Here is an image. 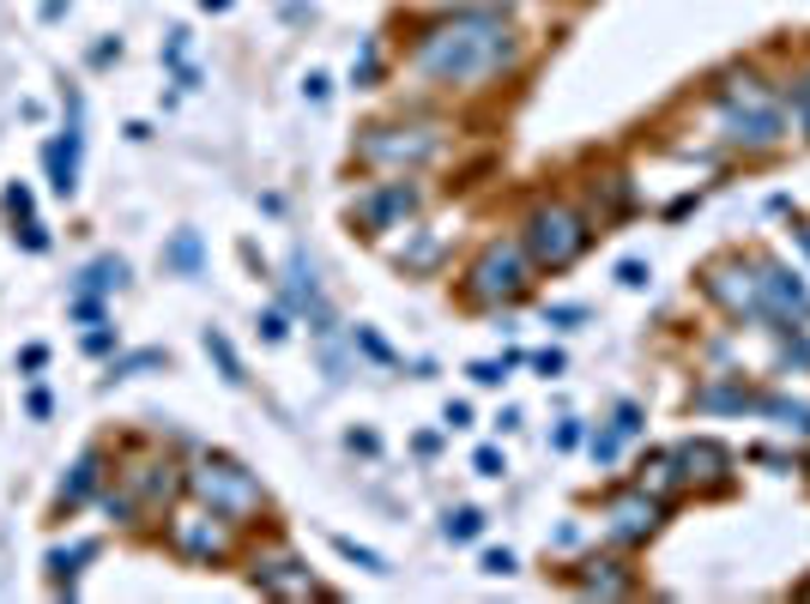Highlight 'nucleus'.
I'll return each mask as SVG.
<instances>
[{
	"label": "nucleus",
	"mask_w": 810,
	"mask_h": 604,
	"mask_svg": "<svg viewBox=\"0 0 810 604\" xmlns=\"http://www.w3.org/2000/svg\"><path fill=\"white\" fill-rule=\"evenodd\" d=\"M285 303L297 308V315L320 332V339H333V308H327V297H320V278H315V266H308V254H303V248L291 254V285H285Z\"/></svg>",
	"instance_id": "obj_15"
},
{
	"label": "nucleus",
	"mask_w": 810,
	"mask_h": 604,
	"mask_svg": "<svg viewBox=\"0 0 810 604\" xmlns=\"http://www.w3.org/2000/svg\"><path fill=\"white\" fill-rule=\"evenodd\" d=\"M80 345H85V357H115V351H122V332H115L109 320H97V327L85 332Z\"/></svg>",
	"instance_id": "obj_28"
},
{
	"label": "nucleus",
	"mask_w": 810,
	"mask_h": 604,
	"mask_svg": "<svg viewBox=\"0 0 810 604\" xmlns=\"http://www.w3.org/2000/svg\"><path fill=\"white\" fill-rule=\"evenodd\" d=\"M333 550H339L345 562H357V569H364V574H393V569H388V557H376V550H364V544H357V538H333Z\"/></svg>",
	"instance_id": "obj_25"
},
{
	"label": "nucleus",
	"mask_w": 810,
	"mask_h": 604,
	"mask_svg": "<svg viewBox=\"0 0 810 604\" xmlns=\"http://www.w3.org/2000/svg\"><path fill=\"white\" fill-rule=\"evenodd\" d=\"M550 442H557L562 454H569V447H581V423H575V417H562V423H557V435H550Z\"/></svg>",
	"instance_id": "obj_43"
},
{
	"label": "nucleus",
	"mask_w": 810,
	"mask_h": 604,
	"mask_svg": "<svg viewBox=\"0 0 810 604\" xmlns=\"http://www.w3.org/2000/svg\"><path fill=\"white\" fill-rule=\"evenodd\" d=\"M714 109L744 151H768L787 139V97L768 92L756 73H726V85L714 92Z\"/></svg>",
	"instance_id": "obj_3"
},
{
	"label": "nucleus",
	"mask_w": 810,
	"mask_h": 604,
	"mask_svg": "<svg viewBox=\"0 0 810 604\" xmlns=\"http://www.w3.org/2000/svg\"><path fill=\"white\" fill-rule=\"evenodd\" d=\"M122 285H127V261H122V254H97V261L80 273V285H73V290L103 297V290H122Z\"/></svg>",
	"instance_id": "obj_19"
},
{
	"label": "nucleus",
	"mask_w": 810,
	"mask_h": 604,
	"mask_svg": "<svg viewBox=\"0 0 810 604\" xmlns=\"http://www.w3.org/2000/svg\"><path fill=\"white\" fill-rule=\"evenodd\" d=\"M484 574H514V550H484Z\"/></svg>",
	"instance_id": "obj_44"
},
{
	"label": "nucleus",
	"mask_w": 810,
	"mask_h": 604,
	"mask_svg": "<svg viewBox=\"0 0 810 604\" xmlns=\"http://www.w3.org/2000/svg\"><path fill=\"white\" fill-rule=\"evenodd\" d=\"M587 447H593V459H599V466H611V459H617V447H623V435H617V430H599Z\"/></svg>",
	"instance_id": "obj_34"
},
{
	"label": "nucleus",
	"mask_w": 810,
	"mask_h": 604,
	"mask_svg": "<svg viewBox=\"0 0 810 604\" xmlns=\"http://www.w3.org/2000/svg\"><path fill=\"white\" fill-rule=\"evenodd\" d=\"M533 363H538V369H545V375H562V351H538V357H533Z\"/></svg>",
	"instance_id": "obj_48"
},
{
	"label": "nucleus",
	"mask_w": 810,
	"mask_h": 604,
	"mask_svg": "<svg viewBox=\"0 0 810 604\" xmlns=\"http://www.w3.org/2000/svg\"><path fill=\"white\" fill-rule=\"evenodd\" d=\"M533 278H538V266H533V254L520 248V236H496V242H484L478 248V261L466 266V303L472 308H514L533 290Z\"/></svg>",
	"instance_id": "obj_6"
},
{
	"label": "nucleus",
	"mask_w": 810,
	"mask_h": 604,
	"mask_svg": "<svg viewBox=\"0 0 810 604\" xmlns=\"http://www.w3.org/2000/svg\"><path fill=\"white\" fill-rule=\"evenodd\" d=\"M466 423H472V405L454 400V405H448V430H466Z\"/></svg>",
	"instance_id": "obj_46"
},
{
	"label": "nucleus",
	"mask_w": 810,
	"mask_h": 604,
	"mask_svg": "<svg viewBox=\"0 0 810 604\" xmlns=\"http://www.w3.org/2000/svg\"><path fill=\"white\" fill-rule=\"evenodd\" d=\"M545 320H557V327H581L587 308H581V303H550V308H545Z\"/></svg>",
	"instance_id": "obj_35"
},
{
	"label": "nucleus",
	"mask_w": 810,
	"mask_h": 604,
	"mask_svg": "<svg viewBox=\"0 0 810 604\" xmlns=\"http://www.w3.org/2000/svg\"><path fill=\"white\" fill-rule=\"evenodd\" d=\"M0 205H7V212L24 224V218H31V188H24V182H12V188H7V200H0Z\"/></svg>",
	"instance_id": "obj_37"
},
{
	"label": "nucleus",
	"mask_w": 810,
	"mask_h": 604,
	"mask_svg": "<svg viewBox=\"0 0 810 604\" xmlns=\"http://www.w3.org/2000/svg\"><path fill=\"white\" fill-rule=\"evenodd\" d=\"M508 369H514V357H484V363H472V381H478V388H503Z\"/></svg>",
	"instance_id": "obj_31"
},
{
	"label": "nucleus",
	"mask_w": 810,
	"mask_h": 604,
	"mask_svg": "<svg viewBox=\"0 0 810 604\" xmlns=\"http://www.w3.org/2000/svg\"><path fill=\"white\" fill-rule=\"evenodd\" d=\"M345 442H351V447H364V454H381V435H369V430H351Z\"/></svg>",
	"instance_id": "obj_47"
},
{
	"label": "nucleus",
	"mask_w": 810,
	"mask_h": 604,
	"mask_svg": "<svg viewBox=\"0 0 810 604\" xmlns=\"http://www.w3.org/2000/svg\"><path fill=\"white\" fill-rule=\"evenodd\" d=\"M164 266H170V273H182V278H194L200 266H206V248H200V230H176V236L164 242Z\"/></svg>",
	"instance_id": "obj_20"
},
{
	"label": "nucleus",
	"mask_w": 810,
	"mask_h": 604,
	"mask_svg": "<svg viewBox=\"0 0 810 604\" xmlns=\"http://www.w3.org/2000/svg\"><path fill=\"white\" fill-rule=\"evenodd\" d=\"M611 430H617V435H641V405L623 400V405H617V423H611Z\"/></svg>",
	"instance_id": "obj_38"
},
{
	"label": "nucleus",
	"mask_w": 810,
	"mask_h": 604,
	"mask_svg": "<svg viewBox=\"0 0 810 604\" xmlns=\"http://www.w3.org/2000/svg\"><path fill=\"white\" fill-rule=\"evenodd\" d=\"M442 532L454 538V544H472V538H484V513H478V508H454V513L442 520Z\"/></svg>",
	"instance_id": "obj_24"
},
{
	"label": "nucleus",
	"mask_w": 810,
	"mask_h": 604,
	"mask_svg": "<svg viewBox=\"0 0 810 604\" xmlns=\"http://www.w3.org/2000/svg\"><path fill=\"white\" fill-rule=\"evenodd\" d=\"M19 242H24L31 254H49V230L36 224V218H24V224H19Z\"/></svg>",
	"instance_id": "obj_36"
},
{
	"label": "nucleus",
	"mask_w": 810,
	"mask_h": 604,
	"mask_svg": "<svg viewBox=\"0 0 810 604\" xmlns=\"http://www.w3.org/2000/svg\"><path fill=\"white\" fill-rule=\"evenodd\" d=\"M19 363H24V369H31V375H36V369H43V363H49V345H24V351H19Z\"/></svg>",
	"instance_id": "obj_45"
},
{
	"label": "nucleus",
	"mask_w": 810,
	"mask_h": 604,
	"mask_svg": "<svg viewBox=\"0 0 810 604\" xmlns=\"http://www.w3.org/2000/svg\"><path fill=\"white\" fill-rule=\"evenodd\" d=\"M80 121H85V103H80V92H67V127H61V134L43 146L49 188H55L61 200H73V194H80V146H85Z\"/></svg>",
	"instance_id": "obj_11"
},
{
	"label": "nucleus",
	"mask_w": 810,
	"mask_h": 604,
	"mask_svg": "<svg viewBox=\"0 0 810 604\" xmlns=\"http://www.w3.org/2000/svg\"><path fill=\"white\" fill-rule=\"evenodd\" d=\"M756 285H762V303H768V320H804L810 327V290L792 266L780 261H756Z\"/></svg>",
	"instance_id": "obj_13"
},
{
	"label": "nucleus",
	"mask_w": 810,
	"mask_h": 604,
	"mask_svg": "<svg viewBox=\"0 0 810 604\" xmlns=\"http://www.w3.org/2000/svg\"><path fill=\"white\" fill-rule=\"evenodd\" d=\"M435 7H448V12H496V7H508V0H435Z\"/></svg>",
	"instance_id": "obj_42"
},
{
	"label": "nucleus",
	"mask_w": 810,
	"mask_h": 604,
	"mask_svg": "<svg viewBox=\"0 0 810 604\" xmlns=\"http://www.w3.org/2000/svg\"><path fill=\"white\" fill-rule=\"evenodd\" d=\"M520 248L533 254L538 273H569V266L593 248V218L569 200H538L520 224Z\"/></svg>",
	"instance_id": "obj_4"
},
{
	"label": "nucleus",
	"mask_w": 810,
	"mask_h": 604,
	"mask_svg": "<svg viewBox=\"0 0 810 604\" xmlns=\"http://www.w3.org/2000/svg\"><path fill=\"white\" fill-rule=\"evenodd\" d=\"M376 80H381V43H364V55L351 61V85H357V92H369Z\"/></svg>",
	"instance_id": "obj_26"
},
{
	"label": "nucleus",
	"mask_w": 810,
	"mask_h": 604,
	"mask_svg": "<svg viewBox=\"0 0 810 604\" xmlns=\"http://www.w3.org/2000/svg\"><path fill=\"white\" fill-rule=\"evenodd\" d=\"M24 411H31L36 423H43L49 411H55V400H49V388H31V393H24Z\"/></svg>",
	"instance_id": "obj_41"
},
{
	"label": "nucleus",
	"mask_w": 810,
	"mask_h": 604,
	"mask_svg": "<svg viewBox=\"0 0 810 604\" xmlns=\"http://www.w3.org/2000/svg\"><path fill=\"white\" fill-rule=\"evenodd\" d=\"M285 332H291V315H285V308H266V315H261V339L278 345Z\"/></svg>",
	"instance_id": "obj_32"
},
{
	"label": "nucleus",
	"mask_w": 810,
	"mask_h": 604,
	"mask_svg": "<svg viewBox=\"0 0 810 604\" xmlns=\"http://www.w3.org/2000/svg\"><path fill=\"white\" fill-rule=\"evenodd\" d=\"M200 345H206V357H212V363H218V375H224L230 388H242V381H249V375H242V357H236V345H230L218 327H206V332H200Z\"/></svg>",
	"instance_id": "obj_22"
},
{
	"label": "nucleus",
	"mask_w": 810,
	"mask_h": 604,
	"mask_svg": "<svg viewBox=\"0 0 810 604\" xmlns=\"http://www.w3.org/2000/svg\"><path fill=\"white\" fill-rule=\"evenodd\" d=\"M182 496H188V471L170 454H158V447H134L115 466V490H97V508L115 513L122 526H146L158 513H170Z\"/></svg>",
	"instance_id": "obj_2"
},
{
	"label": "nucleus",
	"mask_w": 810,
	"mask_h": 604,
	"mask_svg": "<svg viewBox=\"0 0 810 604\" xmlns=\"http://www.w3.org/2000/svg\"><path fill=\"white\" fill-rule=\"evenodd\" d=\"M617 285L641 290V285H648V261H623V266H617Z\"/></svg>",
	"instance_id": "obj_39"
},
{
	"label": "nucleus",
	"mask_w": 810,
	"mask_h": 604,
	"mask_svg": "<svg viewBox=\"0 0 810 604\" xmlns=\"http://www.w3.org/2000/svg\"><path fill=\"white\" fill-rule=\"evenodd\" d=\"M787 109L804 121V134H810V80H792V92H787Z\"/></svg>",
	"instance_id": "obj_33"
},
{
	"label": "nucleus",
	"mask_w": 810,
	"mask_h": 604,
	"mask_svg": "<svg viewBox=\"0 0 810 604\" xmlns=\"http://www.w3.org/2000/svg\"><path fill=\"white\" fill-rule=\"evenodd\" d=\"M472 466H478L484 478H503V471H508V459L496 454V447H478V459H472Z\"/></svg>",
	"instance_id": "obj_40"
},
{
	"label": "nucleus",
	"mask_w": 810,
	"mask_h": 604,
	"mask_svg": "<svg viewBox=\"0 0 810 604\" xmlns=\"http://www.w3.org/2000/svg\"><path fill=\"white\" fill-rule=\"evenodd\" d=\"M103 478H109V471H103V447H85V454L73 459V471L61 478V490H55V513L85 508V502H92V496L103 490Z\"/></svg>",
	"instance_id": "obj_17"
},
{
	"label": "nucleus",
	"mask_w": 810,
	"mask_h": 604,
	"mask_svg": "<svg viewBox=\"0 0 810 604\" xmlns=\"http://www.w3.org/2000/svg\"><path fill=\"white\" fill-rule=\"evenodd\" d=\"M188 496L206 502V508H218V513H230L236 526H249V520L266 513L261 478H254L249 466H236V459H224V454H200L194 466H188Z\"/></svg>",
	"instance_id": "obj_7"
},
{
	"label": "nucleus",
	"mask_w": 810,
	"mask_h": 604,
	"mask_svg": "<svg viewBox=\"0 0 810 604\" xmlns=\"http://www.w3.org/2000/svg\"><path fill=\"white\" fill-rule=\"evenodd\" d=\"M672 466H677V484H726L732 454L719 442H684L672 447Z\"/></svg>",
	"instance_id": "obj_16"
},
{
	"label": "nucleus",
	"mask_w": 810,
	"mask_h": 604,
	"mask_svg": "<svg viewBox=\"0 0 810 604\" xmlns=\"http://www.w3.org/2000/svg\"><path fill=\"white\" fill-rule=\"evenodd\" d=\"M660 513H665V502L660 496H648L635 484V490H623V496H611V508H606V532L617 538V544H641V538L660 526Z\"/></svg>",
	"instance_id": "obj_14"
},
{
	"label": "nucleus",
	"mask_w": 810,
	"mask_h": 604,
	"mask_svg": "<svg viewBox=\"0 0 810 604\" xmlns=\"http://www.w3.org/2000/svg\"><path fill=\"white\" fill-rule=\"evenodd\" d=\"M115 55H122V43H97V49H92V67H109Z\"/></svg>",
	"instance_id": "obj_49"
},
{
	"label": "nucleus",
	"mask_w": 810,
	"mask_h": 604,
	"mask_svg": "<svg viewBox=\"0 0 810 604\" xmlns=\"http://www.w3.org/2000/svg\"><path fill=\"white\" fill-rule=\"evenodd\" d=\"M406 61L430 92H491L520 67V31L503 12H442L411 36Z\"/></svg>",
	"instance_id": "obj_1"
},
{
	"label": "nucleus",
	"mask_w": 810,
	"mask_h": 604,
	"mask_svg": "<svg viewBox=\"0 0 810 604\" xmlns=\"http://www.w3.org/2000/svg\"><path fill=\"white\" fill-rule=\"evenodd\" d=\"M448 151V134L435 121H376L357 134V163L381 176H418Z\"/></svg>",
	"instance_id": "obj_5"
},
{
	"label": "nucleus",
	"mask_w": 810,
	"mask_h": 604,
	"mask_svg": "<svg viewBox=\"0 0 810 604\" xmlns=\"http://www.w3.org/2000/svg\"><path fill=\"white\" fill-rule=\"evenodd\" d=\"M249 581L273 598H333V586H320L291 550H261V557L249 562Z\"/></svg>",
	"instance_id": "obj_10"
},
{
	"label": "nucleus",
	"mask_w": 810,
	"mask_h": 604,
	"mask_svg": "<svg viewBox=\"0 0 810 604\" xmlns=\"http://www.w3.org/2000/svg\"><path fill=\"white\" fill-rule=\"evenodd\" d=\"M581 593H606V598H617V593H629V586H635V581H629V574H617V569H623V562H617V557H593V562H581Z\"/></svg>",
	"instance_id": "obj_21"
},
{
	"label": "nucleus",
	"mask_w": 810,
	"mask_h": 604,
	"mask_svg": "<svg viewBox=\"0 0 810 604\" xmlns=\"http://www.w3.org/2000/svg\"><path fill=\"white\" fill-rule=\"evenodd\" d=\"M423 205V188L418 176H388V182H369L364 194L351 200V224L364 236H388V230H406Z\"/></svg>",
	"instance_id": "obj_9"
},
{
	"label": "nucleus",
	"mask_w": 810,
	"mask_h": 604,
	"mask_svg": "<svg viewBox=\"0 0 810 604\" xmlns=\"http://www.w3.org/2000/svg\"><path fill=\"white\" fill-rule=\"evenodd\" d=\"M97 557V538H80V544H67V550H49V581L61 586V593H73L80 586V562H92Z\"/></svg>",
	"instance_id": "obj_18"
},
{
	"label": "nucleus",
	"mask_w": 810,
	"mask_h": 604,
	"mask_svg": "<svg viewBox=\"0 0 810 604\" xmlns=\"http://www.w3.org/2000/svg\"><path fill=\"white\" fill-rule=\"evenodd\" d=\"M351 345H357L364 357H376V363H388V369H393V351H388V339H381L376 327H351Z\"/></svg>",
	"instance_id": "obj_29"
},
{
	"label": "nucleus",
	"mask_w": 810,
	"mask_h": 604,
	"mask_svg": "<svg viewBox=\"0 0 810 604\" xmlns=\"http://www.w3.org/2000/svg\"><path fill=\"white\" fill-rule=\"evenodd\" d=\"M702 290L726 308V315H738V320H768V303H762V285H756L750 273H744L738 261H714L708 266V278H702Z\"/></svg>",
	"instance_id": "obj_12"
},
{
	"label": "nucleus",
	"mask_w": 810,
	"mask_h": 604,
	"mask_svg": "<svg viewBox=\"0 0 810 604\" xmlns=\"http://www.w3.org/2000/svg\"><path fill=\"white\" fill-rule=\"evenodd\" d=\"M164 363V351H134V357H115L109 363V381H127V375H139V369H158Z\"/></svg>",
	"instance_id": "obj_30"
},
{
	"label": "nucleus",
	"mask_w": 810,
	"mask_h": 604,
	"mask_svg": "<svg viewBox=\"0 0 810 604\" xmlns=\"http://www.w3.org/2000/svg\"><path fill=\"white\" fill-rule=\"evenodd\" d=\"M200 7H206V12H224V7H230V0H200Z\"/></svg>",
	"instance_id": "obj_50"
},
{
	"label": "nucleus",
	"mask_w": 810,
	"mask_h": 604,
	"mask_svg": "<svg viewBox=\"0 0 810 604\" xmlns=\"http://www.w3.org/2000/svg\"><path fill=\"white\" fill-rule=\"evenodd\" d=\"M696 405H702V411H756L762 400H756L750 388H702Z\"/></svg>",
	"instance_id": "obj_23"
},
{
	"label": "nucleus",
	"mask_w": 810,
	"mask_h": 604,
	"mask_svg": "<svg viewBox=\"0 0 810 604\" xmlns=\"http://www.w3.org/2000/svg\"><path fill=\"white\" fill-rule=\"evenodd\" d=\"M164 544L194 569H212V562H230V550H236V520L188 496V502L164 513Z\"/></svg>",
	"instance_id": "obj_8"
},
{
	"label": "nucleus",
	"mask_w": 810,
	"mask_h": 604,
	"mask_svg": "<svg viewBox=\"0 0 810 604\" xmlns=\"http://www.w3.org/2000/svg\"><path fill=\"white\" fill-rule=\"evenodd\" d=\"M756 411H768V417H780V423H787V430L810 435V405H792V400H762Z\"/></svg>",
	"instance_id": "obj_27"
}]
</instances>
